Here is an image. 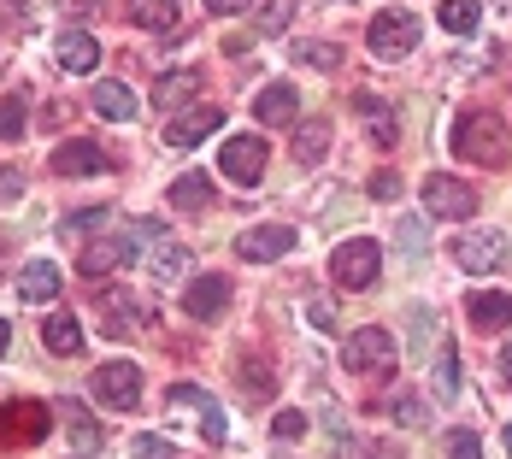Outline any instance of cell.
I'll list each match as a JSON object with an SVG mask.
<instances>
[{
    "instance_id": "obj_28",
    "label": "cell",
    "mask_w": 512,
    "mask_h": 459,
    "mask_svg": "<svg viewBox=\"0 0 512 459\" xmlns=\"http://www.w3.org/2000/svg\"><path fill=\"white\" fill-rule=\"evenodd\" d=\"M201 89V71H165L159 77V89H154V101L159 106H177V101H189Z\"/></svg>"
},
{
    "instance_id": "obj_37",
    "label": "cell",
    "mask_w": 512,
    "mask_h": 459,
    "mask_svg": "<svg viewBox=\"0 0 512 459\" xmlns=\"http://www.w3.org/2000/svg\"><path fill=\"white\" fill-rule=\"evenodd\" d=\"M130 459H171V442H165V436H136Z\"/></svg>"
},
{
    "instance_id": "obj_39",
    "label": "cell",
    "mask_w": 512,
    "mask_h": 459,
    "mask_svg": "<svg viewBox=\"0 0 512 459\" xmlns=\"http://www.w3.org/2000/svg\"><path fill=\"white\" fill-rule=\"evenodd\" d=\"M289 12H295L289 0H277V6H265V12H259V30H265V36H271V30H283V24H289Z\"/></svg>"
},
{
    "instance_id": "obj_4",
    "label": "cell",
    "mask_w": 512,
    "mask_h": 459,
    "mask_svg": "<svg viewBox=\"0 0 512 459\" xmlns=\"http://www.w3.org/2000/svg\"><path fill=\"white\" fill-rule=\"evenodd\" d=\"M454 259L465 265V277H495L512 259V242L507 230H465V236H454Z\"/></svg>"
},
{
    "instance_id": "obj_20",
    "label": "cell",
    "mask_w": 512,
    "mask_h": 459,
    "mask_svg": "<svg viewBox=\"0 0 512 459\" xmlns=\"http://www.w3.org/2000/svg\"><path fill=\"white\" fill-rule=\"evenodd\" d=\"M59 289H65V277H59V265H53V259H30V265L18 271V295H24L30 306L59 301Z\"/></svg>"
},
{
    "instance_id": "obj_43",
    "label": "cell",
    "mask_w": 512,
    "mask_h": 459,
    "mask_svg": "<svg viewBox=\"0 0 512 459\" xmlns=\"http://www.w3.org/2000/svg\"><path fill=\"white\" fill-rule=\"evenodd\" d=\"M307 318H312V330H324V336L336 330V306H330V301H312V306H307Z\"/></svg>"
},
{
    "instance_id": "obj_12",
    "label": "cell",
    "mask_w": 512,
    "mask_h": 459,
    "mask_svg": "<svg viewBox=\"0 0 512 459\" xmlns=\"http://www.w3.org/2000/svg\"><path fill=\"white\" fill-rule=\"evenodd\" d=\"M171 407L183 412H201V436L206 442H212V448H224V442H230V424H224V407H218V401H212V395H206L201 383H177V389H171Z\"/></svg>"
},
{
    "instance_id": "obj_46",
    "label": "cell",
    "mask_w": 512,
    "mask_h": 459,
    "mask_svg": "<svg viewBox=\"0 0 512 459\" xmlns=\"http://www.w3.org/2000/svg\"><path fill=\"white\" fill-rule=\"evenodd\" d=\"M401 248H407V254L412 248H424V230H418V224H401Z\"/></svg>"
},
{
    "instance_id": "obj_19",
    "label": "cell",
    "mask_w": 512,
    "mask_h": 459,
    "mask_svg": "<svg viewBox=\"0 0 512 459\" xmlns=\"http://www.w3.org/2000/svg\"><path fill=\"white\" fill-rule=\"evenodd\" d=\"M89 106H95L101 118H112V124H124V118H136V112H142L136 89H130V83H118V77H101V83L89 89Z\"/></svg>"
},
{
    "instance_id": "obj_10",
    "label": "cell",
    "mask_w": 512,
    "mask_h": 459,
    "mask_svg": "<svg viewBox=\"0 0 512 459\" xmlns=\"http://www.w3.org/2000/svg\"><path fill=\"white\" fill-rule=\"evenodd\" d=\"M95 395H101L112 412H130L142 401V371H136L130 359H106L101 371H95Z\"/></svg>"
},
{
    "instance_id": "obj_36",
    "label": "cell",
    "mask_w": 512,
    "mask_h": 459,
    "mask_svg": "<svg viewBox=\"0 0 512 459\" xmlns=\"http://www.w3.org/2000/svg\"><path fill=\"white\" fill-rule=\"evenodd\" d=\"M24 201V171H12V165H0V206Z\"/></svg>"
},
{
    "instance_id": "obj_1",
    "label": "cell",
    "mask_w": 512,
    "mask_h": 459,
    "mask_svg": "<svg viewBox=\"0 0 512 459\" xmlns=\"http://www.w3.org/2000/svg\"><path fill=\"white\" fill-rule=\"evenodd\" d=\"M454 153H460L465 165H507L512 136L495 112H460L454 118Z\"/></svg>"
},
{
    "instance_id": "obj_5",
    "label": "cell",
    "mask_w": 512,
    "mask_h": 459,
    "mask_svg": "<svg viewBox=\"0 0 512 459\" xmlns=\"http://www.w3.org/2000/svg\"><path fill=\"white\" fill-rule=\"evenodd\" d=\"M377 271H383V248H377L371 236H354V242H342V248L330 254V277H336L342 289H371Z\"/></svg>"
},
{
    "instance_id": "obj_6",
    "label": "cell",
    "mask_w": 512,
    "mask_h": 459,
    "mask_svg": "<svg viewBox=\"0 0 512 459\" xmlns=\"http://www.w3.org/2000/svg\"><path fill=\"white\" fill-rule=\"evenodd\" d=\"M53 418H59L53 407L30 401V395H18V401H6V412H0V442L30 448V442H42V436L53 430Z\"/></svg>"
},
{
    "instance_id": "obj_15",
    "label": "cell",
    "mask_w": 512,
    "mask_h": 459,
    "mask_svg": "<svg viewBox=\"0 0 512 459\" xmlns=\"http://www.w3.org/2000/svg\"><path fill=\"white\" fill-rule=\"evenodd\" d=\"M95 171H106L101 142L71 136V142H59V148H53V177H95Z\"/></svg>"
},
{
    "instance_id": "obj_42",
    "label": "cell",
    "mask_w": 512,
    "mask_h": 459,
    "mask_svg": "<svg viewBox=\"0 0 512 459\" xmlns=\"http://www.w3.org/2000/svg\"><path fill=\"white\" fill-rule=\"evenodd\" d=\"M354 459H407V454H401V442H365V448H354Z\"/></svg>"
},
{
    "instance_id": "obj_13",
    "label": "cell",
    "mask_w": 512,
    "mask_h": 459,
    "mask_svg": "<svg viewBox=\"0 0 512 459\" xmlns=\"http://www.w3.org/2000/svg\"><path fill=\"white\" fill-rule=\"evenodd\" d=\"M236 254L254 259V265L283 259V254H295V230H289V224H254V230H242V236H236Z\"/></svg>"
},
{
    "instance_id": "obj_34",
    "label": "cell",
    "mask_w": 512,
    "mask_h": 459,
    "mask_svg": "<svg viewBox=\"0 0 512 459\" xmlns=\"http://www.w3.org/2000/svg\"><path fill=\"white\" fill-rule=\"evenodd\" d=\"M271 430H277L283 442H301V436H307V412H301V407H283L277 418H271Z\"/></svg>"
},
{
    "instance_id": "obj_32",
    "label": "cell",
    "mask_w": 512,
    "mask_h": 459,
    "mask_svg": "<svg viewBox=\"0 0 512 459\" xmlns=\"http://www.w3.org/2000/svg\"><path fill=\"white\" fill-rule=\"evenodd\" d=\"M436 395H460V354H454V342L442 348V359H436Z\"/></svg>"
},
{
    "instance_id": "obj_16",
    "label": "cell",
    "mask_w": 512,
    "mask_h": 459,
    "mask_svg": "<svg viewBox=\"0 0 512 459\" xmlns=\"http://www.w3.org/2000/svg\"><path fill=\"white\" fill-rule=\"evenodd\" d=\"M218 124H224L218 106H189V112H177V118L165 124V142H171V148H201Z\"/></svg>"
},
{
    "instance_id": "obj_47",
    "label": "cell",
    "mask_w": 512,
    "mask_h": 459,
    "mask_svg": "<svg viewBox=\"0 0 512 459\" xmlns=\"http://www.w3.org/2000/svg\"><path fill=\"white\" fill-rule=\"evenodd\" d=\"M501 377H507V383H512V342H507V348H501Z\"/></svg>"
},
{
    "instance_id": "obj_33",
    "label": "cell",
    "mask_w": 512,
    "mask_h": 459,
    "mask_svg": "<svg viewBox=\"0 0 512 459\" xmlns=\"http://www.w3.org/2000/svg\"><path fill=\"white\" fill-rule=\"evenodd\" d=\"M295 59L301 65H318V71H336L342 65V48H330V42H295Z\"/></svg>"
},
{
    "instance_id": "obj_21",
    "label": "cell",
    "mask_w": 512,
    "mask_h": 459,
    "mask_svg": "<svg viewBox=\"0 0 512 459\" xmlns=\"http://www.w3.org/2000/svg\"><path fill=\"white\" fill-rule=\"evenodd\" d=\"M295 112H301V95L289 89V83H265L254 101V118L259 124H295Z\"/></svg>"
},
{
    "instance_id": "obj_41",
    "label": "cell",
    "mask_w": 512,
    "mask_h": 459,
    "mask_svg": "<svg viewBox=\"0 0 512 459\" xmlns=\"http://www.w3.org/2000/svg\"><path fill=\"white\" fill-rule=\"evenodd\" d=\"M395 418H401V424H430L424 407H418V395H395Z\"/></svg>"
},
{
    "instance_id": "obj_18",
    "label": "cell",
    "mask_w": 512,
    "mask_h": 459,
    "mask_svg": "<svg viewBox=\"0 0 512 459\" xmlns=\"http://www.w3.org/2000/svg\"><path fill=\"white\" fill-rule=\"evenodd\" d=\"M59 65L71 71V77H89L95 65H101V42H95V30H59Z\"/></svg>"
},
{
    "instance_id": "obj_23",
    "label": "cell",
    "mask_w": 512,
    "mask_h": 459,
    "mask_svg": "<svg viewBox=\"0 0 512 459\" xmlns=\"http://www.w3.org/2000/svg\"><path fill=\"white\" fill-rule=\"evenodd\" d=\"M465 318L477 324V330H507L512 324V295H501V289H483V295H471V306H465Z\"/></svg>"
},
{
    "instance_id": "obj_25",
    "label": "cell",
    "mask_w": 512,
    "mask_h": 459,
    "mask_svg": "<svg viewBox=\"0 0 512 459\" xmlns=\"http://www.w3.org/2000/svg\"><path fill=\"white\" fill-rule=\"evenodd\" d=\"M171 206H183V212H206V206H212V183H206L201 171H183V177L171 183Z\"/></svg>"
},
{
    "instance_id": "obj_22",
    "label": "cell",
    "mask_w": 512,
    "mask_h": 459,
    "mask_svg": "<svg viewBox=\"0 0 512 459\" xmlns=\"http://www.w3.org/2000/svg\"><path fill=\"white\" fill-rule=\"evenodd\" d=\"M136 324H142V306H136V295L106 289V295H101V330H106V336H130Z\"/></svg>"
},
{
    "instance_id": "obj_35",
    "label": "cell",
    "mask_w": 512,
    "mask_h": 459,
    "mask_svg": "<svg viewBox=\"0 0 512 459\" xmlns=\"http://www.w3.org/2000/svg\"><path fill=\"white\" fill-rule=\"evenodd\" d=\"M448 459H483V442L471 430H448Z\"/></svg>"
},
{
    "instance_id": "obj_40",
    "label": "cell",
    "mask_w": 512,
    "mask_h": 459,
    "mask_svg": "<svg viewBox=\"0 0 512 459\" xmlns=\"http://www.w3.org/2000/svg\"><path fill=\"white\" fill-rule=\"evenodd\" d=\"M371 195H377V201H401V177H395V171H377V177H371Z\"/></svg>"
},
{
    "instance_id": "obj_11",
    "label": "cell",
    "mask_w": 512,
    "mask_h": 459,
    "mask_svg": "<svg viewBox=\"0 0 512 459\" xmlns=\"http://www.w3.org/2000/svg\"><path fill=\"white\" fill-rule=\"evenodd\" d=\"M124 259H136V242H130V230H112V236H89L77 265H83V277H112Z\"/></svg>"
},
{
    "instance_id": "obj_44",
    "label": "cell",
    "mask_w": 512,
    "mask_h": 459,
    "mask_svg": "<svg viewBox=\"0 0 512 459\" xmlns=\"http://www.w3.org/2000/svg\"><path fill=\"white\" fill-rule=\"evenodd\" d=\"M89 224H106V212H101V206H95V212H71V218H65V230H71V236H83Z\"/></svg>"
},
{
    "instance_id": "obj_45",
    "label": "cell",
    "mask_w": 512,
    "mask_h": 459,
    "mask_svg": "<svg viewBox=\"0 0 512 459\" xmlns=\"http://www.w3.org/2000/svg\"><path fill=\"white\" fill-rule=\"evenodd\" d=\"M254 0H206V12H218V18H236V12H248Z\"/></svg>"
},
{
    "instance_id": "obj_31",
    "label": "cell",
    "mask_w": 512,
    "mask_h": 459,
    "mask_svg": "<svg viewBox=\"0 0 512 459\" xmlns=\"http://www.w3.org/2000/svg\"><path fill=\"white\" fill-rule=\"evenodd\" d=\"M24 118H30L24 95H6V101H0V142H18V136H24Z\"/></svg>"
},
{
    "instance_id": "obj_26",
    "label": "cell",
    "mask_w": 512,
    "mask_h": 459,
    "mask_svg": "<svg viewBox=\"0 0 512 459\" xmlns=\"http://www.w3.org/2000/svg\"><path fill=\"white\" fill-rule=\"evenodd\" d=\"M324 153H330V124H324V118H307V124L295 130V159H301V165H318Z\"/></svg>"
},
{
    "instance_id": "obj_2",
    "label": "cell",
    "mask_w": 512,
    "mask_h": 459,
    "mask_svg": "<svg viewBox=\"0 0 512 459\" xmlns=\"http://www.w3.org/2000/svg\"><path fill=\"white\" fill-rule=\"evenodd\" d=\"M130 242H136V254H142V265H148L154 277H165V283L189 277V248H183L159 218H142V224L130 230Z\"/></svg>"
},
{
    "instance_id": "obj_9",
    "label": "cell",
    "mask_w": 512,
    "mask_h": 459,
    "mask_svg": "<svg viewBox=\"0 0 512 459\" xmlns=\"http://www.w3.org/2000/svg\"><path fill=\"white\" fill-rule=\"evenodd\" d=\"M418 189H424V206H430L436 218H471V212H477V189L460 183V177H448V171H430Z\"/></svg>"
},
{
    "instance_id": "obj_30",
    "label": "cell",
    "mask_w": 512,
    "mask_h": 459,
    "mask_svg": "<svg viewBox=\"0 0 512 459\" xmlns=\"http://www.w3.org/2000/svg\"><path fill=\"white\" fill-rule=\"evenodd\" d=\"M130 18L142 30H171L177 24V0H130Z\"/></svg>"
},
{
    "instance_id": "obj_38",
    "label": "cell",
    "mask_w": 512,
    "mask_h": 459,
    "mask_svg": "<svg viewBox=\"0 0 512 459\" xmlns=\"http://www.w3.org/2000/svg\"><path fill=\"white\" fill-rule=\"evenodd\" d=\"M242 389H248V395H265V389H271V371H265L259 359H248V365H242Z\"/></svg>"
},
{
    "instance_id": "obj_48",
    "label": "cell",
    "mask_w": 512,
    "mask_h": 459,
    "mask_svg": "<svg viewBox=\"0 0 512 459\" xmlns=\"http://www.w3.org/2000/svg\"><path fill=\"white\" fill-rule=\"evenodd\" d=\"M6 348H12V324L0 318V354H6Z\"/></svg>"
},
{
    "instance_id": "obj_29",
    "label": "cell",
    "mask_w": 512,
    "mask_h": 459,
    "mask_svg": "<svg viewBox=\"0 0 512 459\" xmlns=\"http://www.w3.org/2000/svg\"><path fill=\"white\" fill-rule=\"evenodd\" d=\"M53 412H59V418L71 424V442H77V448H101V430L89 424V412H83V401H59Z\"/></svg>"
},
{
    "instance_id": "obj_3",
    "label": "cell",
    "mask_w": 512,
    "mask_h": 459,
    "mask_svg": "<svg viewBox=\"0 0 512 459\" xmlns=\"http://www.w3.org/2000/svg\"><path fill=\"white\" fill-rule=\"evenodd\" d=\"M342 371H354V377H389V371H395V336H389L383 324L354 330V336L342 342Z\"/></svg>"
},
{
    "instance_id": "obj_17",
    "label": "cell",
    "mask_w": 512,
    "mask_h": 459,
    "mask_svg": "<svg viewBox=\"0 0 512 459\" xmlns=\"http://www.w3.org/2000/svg\"><path fill=\"white\" fill-rule=\"evenodd\" d=\"M354 112L365 118V130H371V142H377V148H395V142H401V118H395V106L383 101V95L359 89V95H354Z\"/></svg>"
},
{
    "instance_id": "obj_24",
    "label": "cell",
    "mask_w": 512,
    "mask_h": 459,
    "mask_svg": "<svg viewBox=\"0 0 512 459\" xmlns=\"http://www.w3.org/2000/svg\"><path fill=\"white\" fill-rule=\"evenodd\" d=\"M42 342H48V354H77L83 348V324L71 318V312H48V324H42Z\"/></svg>"
},
{
    "instance_id": "obj_27",
    "label": "cell",
    "mask_w": 512,
    "mask_h": 459,
    "mask_svg": "<svg viewBox=\"0 0 512 459\" xmlns=\"http://www.w3.org/2000/svg\"><path fill=\"white\" fill-rule=\"evenodd\" d=\"M483 24V6L477 0H442V30L448 36H471Z\"/></svg>"
},
{
    "instance_id": "obj_7",
    "label": "cell",
    "mask_w": 512,
    "mask_h": 459,
    "mask_svg": "<svg viewBox=\"0 0 512 459\" xmlns=\"http://www.w3.org/2000/svg\"><path fill=\"white\" fill-rule=\"evenodd\" d=\"M371 53L377 59H407L412 48H418V18L412 12H401V6H389V12H377L371 18Z\"/></svg>"
},
{
    "instance_id": "obj_14",
    "label": "cell",
    "mask_w": 512,
    "mask_h": 459,
    "mask_svg": "<svg viewBox=\"0 0 512 459\" xmlns=\"http://www.w3.org/2000/svg\"><path fill=\"white\" fill-rule=\"evenodd\" d=\"M230 306V277H189V289H183V312L195 318V324H212L218 312Z\"/></svg>"
},
{
    "instance_id": "obj_8",
    "label": "cell",
    "mask_w": 512,
    "mask_h": 459,
    "mask_svg": "<svg viewBox=\"0 0 512 459\" xmlns=\"http://www.w3.org/2000/svg\"><path fill=\"white\" fill-rule=\"evenodd\" d=\"M265 159H271L265 136H230V142H224V153H218V171H224L230 183L254 189L259 177H265Z\"/></svg>"
},
{
    "instance_id": "obj_49",
    "label": "cell",
    "mask_w": 512,
    "mask_h": 459,
    "mask_svg": "<svg viewBox=\"0 0 512 459\" xmlns=\"http://www.w3.org/2000/svg\"><path fill=\"white\" fill-rule=\"evenodd\" d=\"M507 454H512V424H507Z\"/></svg>"
}]
</instances>
